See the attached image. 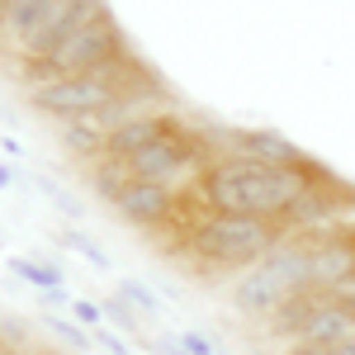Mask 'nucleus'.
Returning a JSON list of instances; mask_svg holds the SVG:
<instances>
[{
    "label": "nucleus",
    "mask_w": 355,
    "mask_h": 355,
    "mask_svg": "<svg viewBox=\"0 0 355 355\" xmlns=\"http://www.w3.org/2000/svg\"><path fill=\"white\" fill-rule=\"evenodd\" d=\"M15 180H19V175H15V166H10V162H0V190H10Z\"/></svg>",
    "instance_id": "nucleus-23"
},
{
    "label": "nucleus",
    "mask_w": 355,
    "mask_h": 355,
    "mask_svg": "<svg viewBox=\"0 0 355 355\" xmlns=\"http://www.w3.org/2000/svg\"><path fill=\"white\" fill-rule=\"evenodd\" d=\"M114 294H119V299L128 303L133 313H142L147 322H157V318H162V294H157V289H152L147 279H137V275L119 279V289H114Z\"/></svg>",
    "instance_id": "nucleus-12"
},
{
    "label": "nucleus",
    "mask_w": 355,
    "mask_h": 355,
    "mask_svg": "<svg viewBox=\"0 0 355 355\" xmlns=\"http://www.w3.org/2000/svg\"><path fill=\"white\" fill-rule=\"evenodd\" d=\"M128 180H133L128 166H119V162H95V166H90V185H95V194H100L105 204H114V199L123 194Z\"/></svg>",
    "instance_id": "nucleus-16"
},
{
    "label": "nucleus",
    "mask_w": 355,
    "mask_h": 355,
    "mask_svg": "<svg viewBox=\"0 0 355 355\" xmlns=\"http://www.w3.org/2000/svg\"><path fill=\"white\" fill-rule=\"evenodd\" d=\"M137 76V62L119 67V71H105V76H67V81H48L28 90V105L38 114H48L57 123H71V119H95L105 114L123 95V85Z\"/></svg>",
    "instance_id": "nucleus-5"
},
{
    "label": "nucleus",
    "mask_w": 355,
    "mask_h": 355,
    "mask_svg": "<svg viewBox=\"0 0 355 355\" xmlns=\"http://www.w3.org/2000/svg\"><path fill=\"white\" fill-rule=\"evenodd\" d=\"M175 123H180V119H175L171 110H162V114H142V119H128V123L110 128V137H105V162L128 166L137 152H147L152 142H162Z\"/></svg>",
    "instance_id": "nucleus-8"
},
{
    "label": "nucleus",
    "mask_w": 355,
    "mask_h": 355,
    "mask_svg": "<svg viewBox=\"0 0 355 355\" xmlns=\"http://www.w3.org/2000/svg\"><path fill=\"white\" fill-rule=\"evenodd\" d=\"M95 346H100L105 355H133V351H128V341H123L110 322H105V327H95Z\"/></svg>",
    "instance_id": "nucleus-20"
},
{
    "label": "nucleus",
    "mask_w": 355,
    "mask_h": 355,
    "mask_svg": "<svg viewBox=\"0 0 355 355\" xmlns=\"http://www.w3.org/2000/svg\"><path fill=\"white\" fill-rule=\"evenodd\" d=\"M5 270L15 275V279H24V284H33L38 294H48V289H62V284H67V270H62V266H53V261H33V256H10Z\"/></svg>",
    "instance_id": "nucleus-11"
},
{
    "label": "nucleus",
    "mask_w": 355,
    "mask_h": 355,
    "mask_svg": "<svg viewBox=\"0 0 355 355\" xmlns=\"http://www.w3.org/2000/svg\"><path fill=\"white\" fill-rule=\"evenodd\" d=\"M322 180V166H270L251 157H214L194 175V199L204 214H237V218L284 223Z\"/></svg>",
    "instance_id": "nucleus-1"
},
{
    "label": "nucleus",
    "mask_w": 355,
    "mask_h": 355,
    "mask_svg": "<svg viewBox=\"0 0 355 355\" xmlns=\"http://www.w3.org/2000/svg\"><path fill=\"white\" fill-rule=\"evenodd\" d=\"M336 299L346 303V308H351V318H355V289H346V294H336Z\"/></svg>",
    "instance_id": "nucleus-25"
},
{
    "label": "nucleus",
    "mask_w": 355,
    "mask_h": 355,
    "mask_svg": "<svg viewBox=\"0 0 355 355\" xmlns=\"http://www.w3.org/2000/svg\"><path fill=\"white\" fill-rule=\"evenodd\" d=\"M0 355H33V351H10V346H0Z\"/></svg>",
    "instance_id": "nucleus-26"
},
{
    "label": "nucleus",
    "mask_w": 355,
    "mask_h": 355,
    "mask_svg": "<svg viewBox=\"0 0 355 355\" xmlns=\"http://www.w3.org/2000/svg\"><path fill=\"white\" fill-rule=\"evenodd\" d=\"M33 190L43 194V199H48V204H53V209H57L67 223H81V218H85V204H81L71 190H62L57 180H48V175H33Z\"/></svg>",
    "instance_id": "nucleus-15"
},
{
    "label": "nucleus",
    "mask_w": 355,
    "mask_h": 355,
    "mask_svg": "<svg viewBox=\"0 0 355 355\" xmlns=\"http://www.w3.org/2000/svg\"><path fill=\"white\" fill-rule=\"evenodd\" d=\"M133 53L123 43V28L114 24V15L85 24L81 33H71L53 57H38V62H19L28 90L33 85H48V81H67V76H105V71H119L128 67Z\"/></svg>",
    "instance_id": "nucleus-3"
},
{
    "label": "nucleus",
    "mask_w": 355,
    "mask_h": 355,
    "mask_svg": "<svg viewBox=\"0 0 355 355\" xmlns=\"http://www.w3.org/2000/svg\"><path fill=\"white\" fill-rule=\"evenodd\" d=\"M57 246H62V251H76L81 261H90V266H95V270H110V266H114L110 251H105L100 242H90L81 227H62V232H57Z\"/></svg>",
    "instance_id": "nucleus-14"
},
{
    "label": "nucleus",
    "mask_w": 355,
    "mask_h": 355,
    "mask_svg": "<svg viewBox=\"0 0 355 355\" xmlns=\"http://www.w3.org/2000/svg\"><path fill=\"white\" fill-rule=\"evenodd\" d=\"M331 355H355V331L346 336V341H336V346H331Z\"/></svg>",
    "instance_id": "nucleus-24"
},
{
    "label": "nucleus",
    "mask_w": 355,
    "mask_h": 355,
    "mask_svg": "<svg viewBox=\"0 0 355 355\" xmlns=\"http://www.w3.org/2000/svg\"><path fill=\"white\" fill-rule=\"evenodd\" d=\"M284 355H331V346H318V341H284Z\"/></svg>",
    "instance_id": "nucleus-22"
},
{
    "label": "nucleus",
    "mask_w": 355,
    "mask_h": 355,
    "mask_svg": "<svg viewBox=\"0 0 355 355\" xmlns=\"http://www.w3.org/2000/svg\"><path fill=\"white\" fill-rule=\"evenodd\" d=\"M180 204H185V194L175 190V185H152V180H128L123 194L114 199V214L123 223H133V227H147V232H157L166 223L180 218Z\"/></svg>",
    "instance_id": "nucleus-6"
},
{
    "label": "nucleus",
    "mask_w": 355,
    "mask_h": 355,
    "mask_svg": "<svg viewBox=\"0 0 355 355\" xmlns=\"http://www.w3.org/2000/svg\"><path fill=\"white\" fill-rule=\"evenodd\" d=\"M38 318H43V327L53 331L57 341H67V346H71L76 355H85L90 346H95V336H90V331H85L76 318H67V313H38Z\"/></svg>",
    "instance_id": "nucleus-13"
},
{
    "label": "nucleus",
    "mask_w": 355,
    "mask_h": 355,
    "mask_svg": "<svg viewBox=\"0 0 355 355\" xmlns=\"http://www.w3.org/2000/svg\"><path fill=\"white\" fill-rule=\"evenodd\" d=\"M57 5H62V0H19V5H10V10L0 15V43H5L15 57H24L28 38L53 19Z\"/></svg>",
    "instance_id": "nucleus-9"
},
{
    "label": "nucleus",
    "mask_w": 355,
    "mask_h": 355,
    "mask_svg": "<svg viewBox=\"0 0 355 355\" xmlns=\"http://www.w3.org/2000/svg\"><path fill=\"white\" fill-rule=\"evenodd\" d=\"M175 346H180V351L185 355H218V346H214V341H209V336H204V331H175Z\"/></svg>",
    "instance_id": "nucleus-19"
},
{
    "label": "nucleus",
    "mask_w": 355,
    "mask_h": 355,
    "mask_svg": "<svg viewBox=\"0 0 355 355\" xmlns=\"http://www.w3.org/2000/svg\"><path fill=\"white\" fill-rule=\"evenodd\" d=\"M214 137L227 147L223 157H251V162H270V166H318L303 147H294L275 128H223Z\"/></svg>",
    "instance_id": "nucleus-7"
},
{
    "label": "nucleus",
    "mask_w": 355,
    "mask_h": 355,
    "mask_svg": "<svg viewBox=\"0 0 355 355\" xmlns=\"http://www.w3.org/2000/svg\"><path fill=\"white\" fill-rule=\"evenodd\" d=\"M71 318H76V322H81L85 331L105 327V308H100L95 299H76V303H71Z\"/></svg>",
    "instance_id": "nucleus-18"
},
{
    "label": "nucleus",
    "mask_w": 355,
    "mask_h": 355,
    "mask_svg": "<svg viewBox=\"0 0 355 355\" xmlns=\"http://www.w3.org/2000/svg\"><path fill=\"white\" fill-rule=\"evenodd\" d=\"M57 137H62L67 152H76V157H85V162H105V137L110 133H105L95 119H71V123L57 128Z\"/></svg>",
    "instance_id": "nucleus-10"
},
{
    "label": "nucleus",
    "mask_w": 355,
    "mask_h": 355,
    "mask_svg": "<svg viewBox=\"0 0 355 355\" xmlns=\"http://www.w3.org/2000/svg\"><path fill=\"white\" fill-rule=\"evenodd\" d=\"M303 289H313V279H308V256H303V246L294 242V237H284L266 261H256V266L232 284V308H237L242 318H275V308L284 299H294V294H303Z\"/></svg>",
    "instance_id": "nucleus-4"
},
{
    "label": "nucleus",
    "mask_w": 355,
    "mask_h": 355,
    "mask_svg": "<svg viewBox=\"0 0 355 355\" xmlns=\"http://www.w3.org/2000/svg\"><path fill=\"white\" fill-rule=\"evenodd\" d=\"M185 227L180 251L194 256L204 270H251L256 261H266L275 246L289 237L284 223L270 218H237V214H194Z\"/></svg>",
    "instance_id": "nucleus-2"
},
{
    "label": "nucleus",
    "mask_w": 355,
    "mask_h": 355,
    "mask_svg": "<svg viewBox=\"0 0 355 355\" xmlns=\"http://www.w3.org/2000/svg\"><path fill=\"white\" fill-rule=\"evenodd\" d=\"M38 303H43V313H71V289L62 284V289H48V294H38Z\"/></svg>",
    "instance_id": "nucleus-21"
},
{
    "label": "nucleus",
    "mask_w": 355,
    "mask_h": 355,
    "mask_svg": "<svg viewBox=\"0 0 355 355\" xmlns=\"http://www.w3.org/2000/svg\"><path fill=\"white\" fill-rule=\"evenodd\" d=\"M100 308H105V322H110L114 331L142 336V322H147V318H142V313H133V308H128V303L119 299V294H105V299H100Z\"/></svg>",
    "instance_id": "nucleus-17"
},
{
    "label": "nucleus",
    "mask_w": 355,
    "mask_h": 355,
    "mask_svg": "<svg viewBox=\"0 0 355 355\" xmlns=\"http://www.w3.org/2000/svg\"><path fill=\"white\" fill-rule=\"evenodd\" d=\"M100 355H105V351H100Z\"/></svg>",
    "instance_id": "nucleus-27"
}]
</instances>
